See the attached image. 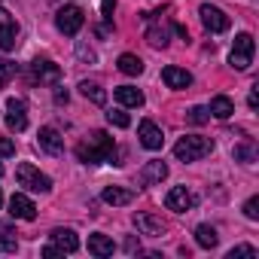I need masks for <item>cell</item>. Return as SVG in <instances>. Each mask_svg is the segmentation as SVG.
<instances>
[{
    "label": "cell",
    "instance_id": "37",
    "mask_svg": "<svg viewBox=\"0 0 259 259\" xmlns=\"http://www.w3.org/2000/svg\"><path fill=\"white\" fill-rule=\"evenodd\" d=\"M55 104H67V92L64 89H55Z\"/></svg>",
    "mask_w": 259,
    "mask_h": 259
},
{
    "label": "cell",
    "instance_id": "11",
    "mask_svg": "<svg viewBox=\"0 0 259 259\" xmlns=\"http://www.w3.org/2000/svg\"><path fill=\"white\" fill-rule=\"evenodd\" d=\"M10 217H16V220H25V223H31V220H37V207H34V201H31L28 195L16 192V195L10 198Z\"/></svg>",
    "mask_w": 259,
    "mask_h": 259
},
{
    "label": "cell",
    "instance_id": "41",
    "mask_svg": "<svg viewBox=\"0 0 259 259\" xmlns=\"http://www.w3.org/2000/svg\"><path fill=\"white\" fill-rule=\"evenodd\" d=\"M0 177H4V165H0Z\"/></svg>",
    "mask_w": 259,
    "mask_h": 259
},
{
    "label": "cell",
    "instance_id": "42",
    "mask_svg": "<svg viewBox=\"0 0 259 259\" xmlns=\"http://www.w3.org/2000/svg\"><path fill=\"white\" fill-rule=\"evenodd\" d=\"M0 204H4V192H0Z\"/></svg>",
    "mask_w": 259,
    "mask_h": 259
},
{
    "label": "cell",
    "instance_id": "40",
    "mask_svg": "<svg viewBox=\"0 0 259 259\" xmlns=\"http://www.w3.org/2000/svg\"><path fill=\"white\" fill-rule=\"evenodd\" d=\"M174 31H177V34H180V37H183V40H189V31H186V28H183V25H174Z\"/></svg>",
    "mask_w": 259,
    "mask_h": 259
},
{
    "label": "cell",
    "instance_id": "36",
    "mask_svg": "<svg viewBox=\"0 0 259 259\" xmlns=\"http://www.w3.org/2000/svg\"><path fill=\"white\" fill-rule=\"evenodd\" d=\"M43 256H46V259H52V256H61V250H58L55 244H49V247H43Z\"/></svg>",
    "mask_w": 259,
    "mask_h": 259
},
{
    "label": "cell",
    "instance_id": "1",
    "mask_svg": "<svg viewBox=\"0 0 259 259\" xmlns=\"http://www.w3.org/2000/svg\"><path fill=\"white\" fill-rule=\"evenodd\" d=\"M76 156H79V162H85V165H101V162L119 165V162H116V144H113V138H110L107 132H92V135L76 147Z\"/></svg>",
    "mask_w": 259,
    "mask_h": 259
},
{
    "label": "cell",
    "instance_id": "30",
    "mask_svg": "<svg viewBox=\"0 0 259 259\" xmlns=\"http://www.w3.org/2000/svg\"><path fill=\"white\" fill-rule=\"evenodd\" d=\"M186 119H189V122H192V125H204V122H207V119H210V113H207V107H192V110H189V116H186Z\"/></svg>",
    "mask_w": 259,
    "mask_h": 259
},
{
    "label": "cell",
    "instance_id": "13",
    "mask_svg": "<svg viewBox=\"0 0 259 259\" xmlns=\"http://www.w3.org/2000/svg\"><path fill=\"white\" fill-rule=\"evenodd\" d=\"M31 70H34V79H40V82H58L61 79V67L52 64L49 58H34Z\"/></svg>",
    "mask_w": 259,
    "mask_h": 259
},
{
    "label": "cell",
    "instance_id": "10",
    "mask_svg": "<svg viewBox=\"0 0 259 259\" xmlns=\"http://www.w3.org/2000/svg\"><path fill=\"white\" fill-rule=\"evenodd\" d=\"M195 204V195L186 189V186H174L168 195H165V207L168 210H177V213H183V210H189Z\"/></svg>",
    "mask_w": 259,
    "mask_h": 259
},
{
    "label": "cell",
    "instance_id": "35",
    "mask_svg": "<svg viewBox=\"0 0 259 259\" xmlns=\"http://www.w3.org/2000/svg\"><path fill=\"white\" fill-rule=\"evenodd\" d=\"M113 10H116V0H104V4H101V13H104L107 22L113 19Z\"/></svg>",
    "mask_w": 259,
    "mask_h": 259
},
{
    "label": "cell",
    "instance_id": "18",
    "mask_svg": "<svg viewBox=\"0 0 259 259\" xmlns=\"http://www.w3.org/2000/svg\"><path fill=\"white\" fill-rule=\"evenodd\" d=\"M113 95H116V101H119L122 107H141V104H144V92L135 89V85H119Z\"/></svg>",
    "mask_w": 259,
    "mask_h": 259
},
{
    "label": "cell",
    "instance_id": "24",
    "mask_svg": "<svg viewBox=\"0 0 259 259\" xmlns=\"http://www.w3.org/2000/svg\"><path fill=\"white\" fill-rule=\"evenodd\" d=\"M19 241H16V229L7 226V223H0V253H16Z\"/></svg>",
    "mask_w": 259,
    "mask_h": 259
},
{
    "label": "cell",
    "instance_id": "14",
    "mask_svg": "<svg viewBox=\"0 0 259 259\" xmlns=\"http://www.w3.org/2000/svg\"><path fill=\"white\" fill-rule=\"evenodd\" d=\"M162 79H165L168 89H189V85H192V73L183 70V67H174V64H168V67L162 70Z\"/></svg>",
    "mask_w": 259,
    "mask_h": 259
},
{
    "label": "cell",
    "instance_id": "21",
    "mask_svg": "<svg viewBox=\"0 0 259 259\" xmlns=\"http://www.w3.org/2000/svg\"><path fill=\"white\" fill-rule=\"evenodd\" d=\"M79 95H82V98H89V101H92V104H98V107H104V104H107V92H104L98 82L82 79V82H79Z\"/></svg>",
    "mask_w": 259,
    "mask_h": 259
},
{
    "label": "cell",
    "instance_id": "28",
    "mask_svg": "<svg viewBox=\"0 0 259 259\" xmlns=\"http://www.w3.org/2000/svg\"><path fill=\"white\" fill-rule=\"evenodd\" d=\"M107 122L116 125V128H128V125H132V119H128L125 110H110V113H107Z\"/></svg>",
    "mask_w": 259,
    "mask_h": 259
},
{
    "label": "cell",
    "instance_id": "7",
    "mask_svg": "<svg viewBox=\"0 0 259 259\" xmlns=\"http://www.w3.org/2000/svg\"><path fill=\"white\" fill-rule=\"evenodd\" d=\"M7 128L10 132H25L28 128V107H25V101H19V98L7 101Z\"/></svg>",
    "mask_w": 259,
    "mask_h": 259
},
{
    "label": "cell",
    "instance_id": "32",
    "mask_svg": "<svg viewBox=\"0 0 259 259\" xmlns=\"http://www.w3.org/2000/svg\"><path fill=\"white\" fill-rule=\"evenodd\" d=\"M10 156H16V144L10 138H0V159H10Z\"/></svg>",
    "mask_w": 259,
    "mask_h": 259
},
{
    "label": "cell",
    "instance_id": "20",
    "mask_svg": "<svg viewBox=\"0 0 259 259\" xmlns=\"http://www.w3.org/2000/svg\"><path fill=\"white\" fill-rule=\"evenodd\" d=\"M132 189H122V186H107L104 189V201L113 204V207H122V204H132Z\"/></svg>",
    "mask_w": 259,
    "mask_h": 259
},
{
    "label": "cell",
    "instance_id": "34",
    "mask_svg": "<svg viewBox=\"0 0 259 259\" xmlns=\"http://www.w3.org/2000/svg\"><path fill=\"white\" fill-rule=\"evenodd\" d=\"M229 256H232V259H235V256H256V247H247V244H241V247H235Z\"/></svg>",
    "mask_w": 259,
    "mask_h": 259
},
{
    "label": "cell",
    "instance_id": "4",
    "mask_svg": "<svg viewBox=\"0 0 259 259\" xmlns=\"http://www.w3.org/2000/svg\"><path fill=\"white\" fill-rule=\"evenodd\" d=\"M229 64L235 70H247L253 64V37L250 34H238L235 43H232V52H229Z\"/></svg>",
    "mask_w": 259,
    "mask_h": 259
},
{
    "label": "cell",
    "instance_id": "16",
    "mask_svg": "<svg viewBox=\"0 0 259 259\" xmlns=\"http://www.w3.org/2000/svg\"><path fill=\"white\" fill-rule=\"evenodd\" d=\"M135 226L144 232V235H153V238H162L165 235V223L153 213H135Z\"/></svg>",
    "mask_w": 259,
    "mask_h": 259
},
{
    "label": "cell",
    "instance_id": "2",
    "mask_svg": "<svg viewBox=\"0 0 259 259\" xmlns=\"http://www.w3.org/2000/svg\"><path fill=\"white\" fill-rule=\"evenodd\" d=\"M210 150H213V141L201 138V135H186V138H180L174 144V156L180 162H198V159L210 156Z\"/></svg>",
    "mask_w": 259,
    "mask_h": 259
},
{
    "label": "cell",
    "instance_id": "22",
    "mask_svg": "<svg viewBox=\"0 0 259 259\" xmlns=\"http://www.w3.org/2000/svg\"><path fill=\"white\" fill-rule=\"evenodd\" d=\"M210 116H217V119H229L232 113H235V104H232V98H226V95H217L213 101H210V110H207Z\"/></svg>",
    "mask_w": 259,
    "mask_h": 259
},
{
    "label": "cell",
    "instance_id": "27",
    "mask_svg": "<svg viewBox=\"0 0 259 259\" xmlns=\"http://www.w3.org/2000/svg\"><path fill=\"white\" fill-rule=\"evenodd\" d=\"M147 40H150V46H156V49H165V46H168V31L156 25V28H150V31H147Z\"/></svg>",
    "mask_w": 259,
    "mask_h": 259
},
{
    "label": "cell",
    "instance_id": "15",
    "mask_svg": "<svg viewBox=\"0 0 259 259\" xmlns=\"http://www.w3.org/2000/svg\"><path fill=\"white\" fill-rule=\"evenodd\" d=\"M165 177H168V165H165V162H159V159L147 162V165H144V171H141V183H144V186L162 183Z\"/></svg>",
    "mask_w": 259,
    "mask_h": 259
},
{
    "label": "cell",
    "instance_id": "25",
    "mask_svg": "<svg viewBox=\"0 0 259 259\" xmlns=\"http://www.w3.org/2000/svg\"><path fill=\"white\" fill-rule=\"evenodd\" d=\"M232 156H235V162L253 165V162H256V144H253V141H244V144H238V147L232 150Z\"/></svg>",
    "mask_w": 259,
    "mask_h": 259
},
{
    "label": "cell",
    "instance_id": "5",
    "mask_svg": "<svg viewBox=\"0 0 259 259\" xmlns=\"http://www.w3.org/2000/svg\"><path fill=\"white\" fill-rule=\"evenodd\" d=\"M55 25H58V31H61V34L73 37V34H79V28L85 25V13H82L79 7H64V10H58Z\"/></svg>",
    "mask_w": 259,
    "mask_h": 259
},
{
    "label": "cell",
    "instance_id": "26",
    "mask_svg": "<svg viewBox=\"0 0 259 259\" xmlns=\"http://www.w3.org/2000/svg\"><path fill=\"white\" fill-rule=\"evenodd\" d=\"M195 241H198V247L213 250L220 238H217V229H213V226H198V229H195Z\"/></svg>",
    "mask_w": 259,
    "mask_h": 259
},
{
    "label": "cell",
    "instance_id": "8",
    "mask_svg": "<svg viewBox=\"0 0 259 259\" xmlns=\"http://www.w3.org/2000/svg\"><path fill=\"white\" fill-rule=\"evenodd\" d=\"M198 16H201V25H204L210 34L229 31V16H226L223 10H217V7H210V4H204V7L198 10Z\"/></svg>",
    "mask_w": 259,
    "mask_h": 259
},
{
    "label": "cell",
    "instance_id": "23",
    "mask_svg": "<svg viewBox=\"0 0 259 259\" xmlns=\"http://www.w3.org/2000/svg\"><path fill=\"white\" fill-rule=\"evenodd\" d=\"M119 70L122 73H128V76H141L144 73V61L138 58V55H119Z\"/></svg>",
    "mask_w": 259,
    "mask_h": 259
},
{
    "label": "cell",
    "instance_id": "31",
    "mask_svg": "<svg viewBox=\"0 0 259 259\" xmlns=\"http://www.w3.org/2000/svg\"><path fill=\"white\" fill-rule=\"evenodd\" d=\"M244 217H247V220H259V198H256V195L244 204Z\"/></svg>",
    "mask_w": 259,
    "mask_h": 259
},
{
    "label": "cell",
    "instance_id": "6",
    "mask_svg": "<svg viewBox=\"0 0 259 259\" xmlns=\"http://www.w3.org/2000/svg\"><path fill=\"white\" fill-rule=\"evenodd\" d=\"M16 37H19V22H16V16L0 7V49H4V52H13L16 43H19Z\"/></svg>",
    "mask_w": 259,
    "mask_h": 259
},
{
    "label": "cell",
    "instance_id": "39",
    "mask_svg": "<svg viewBox=\"0 0 259 259\" xmlns=\"http://www.w3.org/2000/svg\"><path fill=\"white\" fill-rule=\"evenodd\" d=\"M125 250H128V253H135V250H138V241H135V238H128V241H125Z\"/></svg>",
    "mask_w": 259,
    "mask_h": 259
},
{
    "label": "cell",
    "instance_id": "3",
    "mask_svg": "<svg viewBox=\"0 0 259 259\" xmlns=\"http://www.w3.org/2000/svg\"><path fill=\"white\" fill-rule=\"evenodd\" d=\"M16 180H19V186H25V189H31V192H49V189H52V180H49L40 168H34L31 162H22V165L16 168Z\"/></svg>",
    "mask_w": 259,
    "mask_h": 259
},
{
    "label": "cell",
    "instance_id": "9",
    "mask_svg": "<svg viewBox=\"0 0 259 259\" xmlns=\"http://www.w3.org/2000/svg\"><path fill=\"white\" fill-rule=\"evenodd\" d=\"M138 138H141V144H144L147 150H162V144H165L162 128H159L156 122H150V119H144V122H141V128H138Z\"/></svg>",
    "mask_w": 259,
    "mask_h": 259
},
{
    "label": "cell",
    "instance_id": "19",
    "mask_svg": "<svg viewBox=\"0 0 259 259\" xmlns=\"http://www.w3.org/2000/svg\"><path fill=\"white\" fill-rule=\"evenodd\" d=\"M113 250H116V244L107 235H101V232L98 235H89V253L92 256H101L104 259V256H113Z\"/></svg>",
    "mask_w": 259,
    "mask_h": 259
},
{
    "label": "cell",
    "instance_id": "17",
    "mask_svg": "<svg viewBox=\"0 0 259 259\" xmlns=\"http://www.w3.org/2000/svg\"><path fill=\"white\" fill-rule=\"evenodd\" d=\"M49 238H52V244H55L61 253H73V250H79V238H76L73 229H55Z\"/></svg>",
    "mask_w": 259,
    "mask_h": 259
},
{
    "label": "cell",
    "instance_id": "38",
    "mask_svg": "<svg viewBox=\"0 0 259 259\" xmlns=\"http://www.w3.org/2000/svg\"><path fill=\"white\" fill-rule=\"evenodd\" d=\"M247 104H250V110H256V107H259V98H256V92H250V98H247Z\"/></svg>",
    "mask_w": 259,
    "mask_h": 259
},
{
    "label": "cell",
    "instance_id": "29",
    "mask_svg": "<svg viewBox=\"0 0 259 259\" xmlns=\"http://www.w3.org/2000/svg\"><path fill=\"white\" fill-rule=\"evenodd\" d=\"M13 73H16V64L7 61V58H0V89H4V85L13 79Z\"/></svg>",
    "mask_w": 259,
    "mask_h": 259
},
{
    "label": "cell",
    "instance_id": "33",
    "mask_svg": "<svg viewBox=\"0 0 259 259\" xmlns=\"http://www.w3.org/2000/svg\"><path fill=\"white\" fill-rule=\"evenodd\" d=\"M76 55H79V61H89V64H95V52H92L89 46H82V43H79V46H76Z\"/></svg>",
    "mask_w": 259,
    "mask_h": 259
},
{
    "label": "cell",
    "instance_id": "12",
    "mask_svg": "<svg viewBox=\"0 0 259 259\" xmlns=\"http://www.w3.org/2000/svg\"><path fill=\"white\" fill-rule=\"evenodd\" d=\"M37 144H40V150H46L49 156H61L64 153V138L55 132V128H40V135H37Z\"/></svg>",
    "mask_w": 259,
    "mask_h": 259
}]
</instances>
